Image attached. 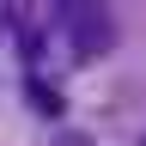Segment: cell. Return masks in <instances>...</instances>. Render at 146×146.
Instances as JSON below:
<instances>
[{"label": "cell", "instance_id": "7a4b0ae2", "mask_svg": "<svg viewBox=\"0 0 146 146\" xmlns=\"http://www.w3.org/2000/svg\"><path fill=\"white\" fill-rule=\"evenodd\" d=\"M140 146H146V134H140Z\"/></svg>", "mask_w": 146, "mask_h": 146}, {"label": "cell", "instance_id": "6da1fadb", "mask_svg": "<svg viewBox=\"0 0 146 146\" xmlns=\"http://www.w3.org/2000/svg\"><path fill=\"white\" fill-rule=\"evenodd\" d=\"M67 36H73V49H79V55H104L116 31H110V18H104L98 6H91V12H79V18L67 25Z\"/></svg>", "mask_w": 146, "mask_h": 146}]
</instances>
